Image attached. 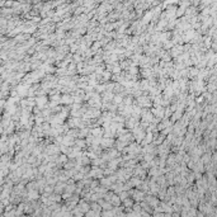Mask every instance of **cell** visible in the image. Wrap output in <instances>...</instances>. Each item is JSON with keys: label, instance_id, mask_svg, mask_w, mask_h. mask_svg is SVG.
Here are the masks:
<instances>
[{"label": "cell", "instance_id": "obj_1", "mask_svg": "<svg viewBox=\"0 0 217 217\" xmlns=\"http://www.w3.org/2000/svg\"><path fill=\"white\" fill-rule=\"evenodd\" d=\"M136 100H137V105H138V107H141L142 109L152 108V105H154V100H152L151 98L149 95H146V94L136 98Z\"/></svg>", "mask_w": 217, "mask_h": 217}, {"label": "cell", "instance_id": "obj_2", "mask_svg": "<svg viewBox=\"0 0 217 217\" xmlns=\"http://www.w3.org/2000/svg\"><path fill=\"white\" fill-rule=\"evenodd\" d=\"M132 133H133V136H135V140H136L137 142H140V143H141V142L143 141V138L146 137V132H145L143 128H141V127H140V125L136 127L135 130H132Z\"/></svg>", "mask_w": 217, "mask_h": 217}, {"label": "cell", "instance_id": "obj_3", "mask_svg": "<svg viewBox=\"0 0 217 217\" xmlns=\"http://www.w3.org/2000/svg\"><path fill=\"white\" fill-rule=\"evenodd\" d=\"M151 112L157 120H163V118L165 117V108L164 107H152Z\"/></svg>", "mask_w": 217, "mask_h": 217}, {"label": "cell", "instance_id": "obj_4", "mask_svg": "<svg viewBox=\"0 0 217 217\" xmlns=\"http://www.w3.org/2000/svg\"><path fill=\"white\" fill-rule=\"evenodd\" d=\"M48 98L46 95H41V97H36V105L38 109H43L46 105H47Z\"/></svg>", "mask_w": 217, "mask_h": 217}, {"label": "cell", "instance_id": "obj_5", "mask_svg": "<svg viewBox=\"0 0 217 217\" xmlns=\"http://www.w3.org/2000/svg\"><path fill=\"white\" fill-rule=\"evenodd\" d=\"M92 136L95 138H103L104 137V128L103 127H93L90 128Z\"/></svg>", "mask_w": 217, "mask_h": 217}, {"label": "cell", "instance_id": "obj_6", "mask_svg": "<svg viewBox=\"0 0 217 217\" xmlns=\"http://www.w3.org/2000/svg\"><path fill=\"white\" fill-rule=\"evenodd\" d=\"M114 143H116V142H114L113 138L103 137V138H102V142H100V146H102V149H107V150H109V149H112V146Z\"/></svg>", "mask_w": 217, "mask_h": 217}, {"label": "cell", "instance_id": "obj_7", "mask_svg": "<svg viewBox=\"0 0 217 217\" xmlns=\"http://www.w3.org/2000/svg\"><path fill=\"white\" fill-rule=\"evenodd\" d=\"M72 103H75L74 97H72V95H69V94L61 95V104H70L71 105Z\"/></svg>", "mask_w": 217, "mask_h": 217}, {"label": "cell", "instance_id": "obj_8", "mask_svg": "<svg viewBox=\"0 0 217 217\" xmlns=\"http://www.w3.org/2000/svg\"><path fill=\"white\" fill-rule=\"evenodd\" d=\"M102 175H103V170H102L100 168H93L90 170V174H89V177H95V178H100Z\"/></svg>", "mask_w": 217, "mask_h": 217}, {"label": "cell", "instance_id": "obj_9", "mask_svg": "<svg viewBox=\"0 0 217 217\" xmlns=\"http://www.w3.org/2000/svg\"><path fill=\"white\" fill-rule=\"evenodd\" d=\"M123 100H125V98H123V95H122V94H117V95H114L113 104H116V105H118V107H120L121 104H123Z\"/></svg>", "mask_w": 217, "mask_h": 217}, {"label": "cell", "instance_id": "obj_10", "mask_svg": "<svg viewBox=\"0 0 217 217\" xmlns=\"http://www.w3.org/2000/svg\"><path fill=\"white\" fill-rule=\"evenodd\" d=\"M75 146H76V147H79L80 150H81V149H84L85 146H87V141H85V140H83V138H76V141H75Z\"/></svg>", "mask_w": 217, "mask_h": 217}, {"label": "cell", "instance_id": "obj_11", "mask_svg": "<svg viewBox=\"0 0 217 217\" xmlns=\"http://www.w3.org/2000/svg\"><path fill=\"white\" fill-rule=\"evenodd\" d=\"M135 175H137V177H141V178H143L145 177V169L141 167V165H140V167H137L135 169Z\"/></svg>", "mask_w": 217, "mask_h": 217}, {"label": "cell", "instance_id": "obj_12", "mask_svg": "<svg viewBox=\"0 0 217 217\" xmlns=\"http://www.w3.org/2000/svg\"><path fill=\"white\" fill-rule=\"evenodd\" d=\"M110 78H112V72H109V71H107V70H105V71L103 72V75H102V79H103L104 81H108Z\"/></svg>", "mask_w": 217, "mask_h": 217}, {"label": "cell", "instance_id": "obj_13", "mask_svg": "<svg viewBox=\"0 0 217 217\" xmlns=\"http://www.w3.org/2000/svg\"><path fill=\"white\" fill-rule=\"evenodd\" d=\"M81 178H83V173H81V172L75 174V179H81Z\"/></svg>", "mask_w": 217, "mask_h": 217}, {"label": "cell", "instance_id": "obj_14", "mask_svg": "<svg viewBox=\"0 0 217 217\" xmlns=\"http://www.w3.org/2000/svg\"><path fill=\"white\" fill-rule=\"evenodd\" d=\"M131 184H132V185H137V184H140V180L138 179H132V180H131Z\"/></svg>", "mask_w": 217, "mask_h": 217}]
</instances>
